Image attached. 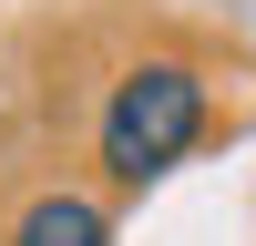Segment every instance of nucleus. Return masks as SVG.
<instances>
[{
  "mask_svg": "<svg viewBox=\"0 0 256 246\" xmlns=\"http://www.w3.org/2000/svg\"><path fill=\"white\" fill-rule=\"evenodd\" d=\"M205 123H216L205 72L174 62V52H154V62H123L113 72V92H102V113H92V154H102L113 184H164L205 144Z\"/></svg>",
  "mask_w": 256,
  "mask_h": 246,
  "instance_id": "f257e3e1",
  "label": "nucleus"
},
{
  "mask_svg": "<svg viewBox=\"0 0 256 246\" xmlns=\"http://www.w3.org/2000/svg\"><path fill=\"white\" fill-rule=\"evenodd\" d=\"M10 246H113V226H102L92 195H31L10 226Z\"/></svg>",
  "mask_w": 256,
  "mask_h": 246,
  "instance_id": "f03ea898",
  "label": "nucleus"
}]
</instances>
